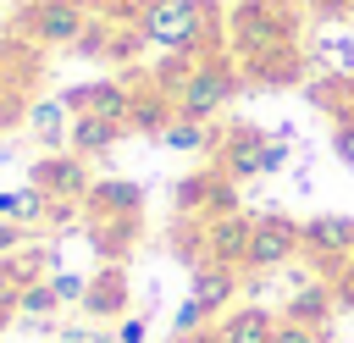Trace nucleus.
<instances>
[{
  "label": "nucleus",
  "mask_w": 354,
  "mask_h": 343,
  "mask_svg": "<svg viewBox=\"0 0 354 343\" xmlns=\"http://www.w3.org/2000/svg\"><path fill=\"white\" fill-rule=\"evenodd\" d=\"M299 260H310L321 282H337L343 266L354 260V221L348 216H310V221H299Z\"/></svg>",
  "instance_id": "5"
},
{
  "label": "nucleus",
  "mask_w": 354,
  "mask_h": 343,
  "mask_svg": "<svg viewBox=\"0 0 354 343\" xmlns=\"http://www.w3.org/2000/svg\"><path fill=\"white\" fill-rule=\"evenodd\" d=\"M122 122H105V116H72V127H66V149L72 155H83V160H94V155H111L116 144H122Z\"/></svg>",
  "instance_id": "19"
},
{
  "label": "nucleus",
  "mask_w": 354,
  "mask_h": 343,
  "mask_svg": "<svg viewBox=\"0 0 354 343\" xmlns=\"http://www.w3.org/2000/svg\"><path fill=\"white\" fill-rule=\"evenodd\" d=\"M88 0H22L17 11V33L28 44H50V50H72L77 33L88 28Z\"/></svg>",
  "instance_id": "4"
},
{
  "label": "nucleus",
  "mask_w": 354,
  "mask_h": 343,
  "mask_svg": "<svg viewBox=\"0 0 354 343\" xmlns=\"http://www.w3.org/2000/svg\"><path fill=\"white\" fill-rule=\"evenodd\" d=\"M271 343H337V337H332V326H304V321H282L277 315Z\"/></svg>",
  "instance_id": "25"
},
{
  "label": "nucleus",
  "mask_w": 354,
  "mask_h": 343,
  "mask_svg": "<svg viewBox=\"0 0 354 343\" xmlns=\"http://www.w3.org/2000/svg\"><path fill=\"white\" fill-rule=\"evenodd\" d=\"M88 238L100 249V260H127L133 243L144 238V216H88Z\"/></svg>",
  "instance_id": "14"
},
{
  "label": "nucleus",
  "mask_w": 354,
  "mask_h": 343,
  "mask_svg": "<svg viewBox=\"0 0 354 343\" xmlns=\"http://www.w3.org/2000/svg\"><path fill=\"white\" fill-rule=\"evenodd\" d=\"M199 232H205V260H221V266H238V271H243V260H249V238H254V216L227 210V216L199 221Z\"/></svg>",
  "instance_id": "12"
},
{
  "label": "nucleus",
  "mask_w": 354,
  "mask_h": 343,
  "mask_svg": "<svg viewBox=\"0 0 354 343\" xmlns=\"http://www.w3.org/2000/svg\"><path fill=\"white\" fill-rule=\"evenodd\" d=\"M188 299L205 304V315H227L232 299H238V266H221V260H199L194 277H188Z\"/></svg>",
  "instance_id": "13"
},
{
  "label": "nucleus",
  "mask_w": 354,
  "mask_h": 343,
  "mask_svg": "<svg viewBox=\"0 0 354 343\" xmlns=\"http://www.w3.org/2000/svg\"><path fill=\"white\" fill-rule=\"evenodd\" d=\"M127 304H133V288H127V266H116V260H105L94 277H88V288H83V315L94 321V326H116L122 315H127Z\"/></svg>",
  "instance_id": "11"
},
{
  "label": "nucleus",
  "mask_w": 354,
  "mask_h": 343,
  "mask_svg": "<svg viewBox=\"0 0 354 343\" xmlns=\"http://www.w3.org/2000/svg\"><path fill=\"white\" fill-rule=\"evenodd\" d=\"M22 127H28V138H33L44 155H55V149H66L72 111H66L61 100H33V105H28V116H22Z\"/></svg>",
  "instance_id": "16"
},
{
  "label": "nucleus",
  "mask_w": 354,
  "mask_h": 343,
  "mask_svg": "<svg viewBox=\"0 0 354 343\" xmlns=\"http://www.w3.org/2000/svg\"><path fill=\"white\" fill-rule=\"evenodd\" d=\"M266 144H271V133H260V127H221V144L210 160L232 183H249V177H266Z\"/></svg>",
  "instance_id": "10"
},
{
  "label": "nucleus",
  "mask_w": 354,
  "mask_h": 343,
  "mask_svg": "<svg viewBox=\"0 0 354 343\" xmlns=\"http://www.w3.org/2000/svg\"><path fill=\"white\" fill-rule=\"evenodd\" d=\"M321 50H326V61H337V72H354V44L348 39H326Z\"/></svg>",
  "instance_id": "32"
},
{
  "label": "nucleus",
  "mask_w": 354,
  "mask_h": 343,
  "mask_svg": "<svg viewBox=\"0 0 354 343\" xmlns=\"http://www.w3.org/2000/svg\"><path fill=\"white\" fill-rule=\"evenodd\" d=\"M17 315H22L28 326H50V321L61 315V299H55L50 277H44V282H28V288L17 293Z\"/></svg>",
  "instance_id": "24"
},
{
  "label": "nucleus",
  "mask_w": 354,
  "mask_h": 343,
  "mask_svg": "<svg viewBox=\"0 0 354 343\" xmlns=\"http://www.w3.org/2000/svg\"><path fill=\"white\" fill-rule=\"evenodd\" d=\"M171 116H177V100H171L166 89H155V83L133 89V116H127V127H133V133H149V138H160V133L171 127Z\"/></svg>",
  "instance_id": "21"
},
{
  "label": "nucleus",
  "mask_w": 354,
  "mask_h": 343,
  "mask_svg": "<svg viewBox=\"0 0 354 343\" xmlns=\"http://www.w3.org/2000/svg\"><path fill=\"white\" fill-rule=\"evenodd\" d=\"M138 33H144V44H155V50L216 55L221 17H216V0H144Z\"/></svg>",
  "instance_id": "2"
},
{
  "label": "nucleus",
  "mask_w": 354,
  "mask_h": 343,
  "mask_svg": "<svg viewBox=\"0 0 354 343\" xmlns=\"http://www.w3.org/2000/svg\"><path fill=\"white\" fill-rule=\"evenodd\" d=\"M332 304H337V293H332V282H321V277H304L293 293H288V304H282V321H304V326H326L332 321Z\"/></svg>",
  "instance_id": "18"
},
{
  "label": "nucleus",
  "mask_w": 354,
  "mask_h": 343,
  "mask_svg": "<svg viewBox=\"0 0 354 343\" xmlns=\"http://www.w3.org/2000/svg\"><path fill=\"white\" fill-rule=\"evenodd\" d=\"M171 343H221V326L210 321V326H199V332H188V337H171Z\"/></svg>",
  "instance_id": "34"
},
{
  "label": "nucleus",
  "mask_w": 354,
  "mask_h": 343,
  "mask_svg": "<svg viewBox=\"0 0 354 343\" xmlns=\"http://www.w3.org/2000/svg\"><path fill=\"white\" fill-rule=\"evenodd\" d=\"M11 321H17V288H11V282H0V332H6Z\"/></svg>",
  "instance_id": "33"
},
{
  "label": "nucleus",
  "mask_w": 354,
  "mask_h": 343,
  "mask_svg": "<svg viewBox=\"0 0 354 343\" xmlns=\"http://www.w3.org/2000/svg\"><path fill=\"white\" fill-rule=\"evenodd\" d=\"M299 28H304L299 0H232L221 17V39H227V55L238 66L299 44Z\"/></svg>",
  "instance_id": "1"
},
{
  "label": "nucleus",
  "mask_w": 354,
  "mask_h": 343,
  "mask_svg": "<svg viewBox=\"0 0 354 343\" xmlns=\"http://www.w3.org/2000/svg\"><path fill=\"white\" fill-rule=\"evenodd\" d=\"M199 326H210L205 304H199V299H183V304H177V315H171V337H188V332H199Z\"/></svg>",
  "instance_id": "27"
},
{
  "label": "nucleus",
  "mask_w": 354,
  "mask_h": 343,
  "mask_svg": "<svg viewBox=\"0 0 354 343\" xmlns=\"http://www.w3.org/2000/svg\"><path fill=\"white\" fill-rule=\"evenodd\" d=\"M83 216H144V188L127 183V177H105V183L88 188Z\"/></svg>",
  "instance_id": "17"
},
{
  "label": "nucleus",
  "mask_w": 354,
  "mask_h": 343,
  "mask_svg": "<svg viewBox=\"0 0 354 343\" xmlns=\"http://www.w3.org/2000/svg\"><path fill=\"white\" fill-rule=\"evenodd\" d=\"M28 243H33V232H28L22 221H6V216H0V260L17 254V249H28Z\"/></svg>",
  "instance_id": "30"
},
{
  "label": "nucleus",
  "mask_w": 354,
  "mask_h": 343,
  "mask_svg": "<svg viewBox=\"0 0 354 343\" xmlns=\"http://www.w3.org/2000/svg\"><path fill=\"white\" fill-rule=\"evenodd\" d=\"M348 17H354V11H348Z\"/></svg>",
  "instance_id": "36"
},
{
  "label": "nucleus",
  "mask_w": 354,
  "mask_h": 343,
  "mask_svg": "<svg viewBox=\"0 0 354 343\" xmlns=\"http://www.w3.org/2000/svg\"><path fill=\"white\" fill-rule=\"evenodd\" d=\"M28 183H33L44 199H61V205H83V199H88V188H94L88 160H83V155H72V149L39 155V160H33V172H28Z\"/></svg>",
  "instance_id": "6"
},
{
  "label": "nucleus",
  "mask_w": 354,
  "mask_h": 343,
  "mask_svg": "<svg viewBox=\"0 0 354 343\" xmlns=\"http://www.w3.org/2000/svg\"><path fill=\"white\" fill-rule=\"evenodd\" d=\"M288 260H299V221L293 216H254V238H249L243 271L266 277V271H282Z\"/></svg>",
  "instance_id": "8"
},
{
  "label": "nucleus",
  "mask_w": 354,
  "mask_h": 343,
  "mask_svg": "<svg viewBox=\"0 0 354 343\" xmlns=\"http://www.w3.org/2000/svg\"><path fill=\"white\" fill-rule=\"evenodd\" d=\"M50 288H55V299L61 304H83V288H88V277H77V271H50Z\"/></svg>",
  "instance_id": "28"
},
{
  "label": "nucleus",
  "mask_w": 354,
  "mask_h": 343,
  "mask_svg": "<svg viewBox=\"0 0 354 343\" xmlns=\"http://www.w3.org/2000/svg\"><path fill=\"white\" fill-rule=\"evenodd\" d=\"M61 105H66L72 116H105V122H122V127H127V116H133V83H122V77L72 83V89L61 94Z\"/></svg>",
  "instance_id": "9"
},
{
  "label": "nucleus",
  "mask_w": 354,
  "mask_h": 343,
  "mask_svg": "<svg viewBox=\"0 0 354 343\" xmlns=\"http://www.w3.org/2000/svg\"><path fill=\"white\" fill-rule=\"evenodd\" d=\"M144 337H149V321H144V315H133V310L111 326V343H144Z\"/></svg>",
  "instance_id": "29"
},
{
  "label": "nucleus",
  "mask_w": 354,
  "mask_h": 343,
  "mask_svg": "<svg viewBox=\"0 0 354 343\" xmlns=\"http://www.w3.org/2000/svg\"><path fill=\"white\" fill-rule=\"evenodd\" d=\"M0 216H6V221H22L28 232H39V227L50 221V199H44L33 183H22V188H0Z\"/></svg>",
  "instance_id": "23"
},
{
  "label": "nucleus",
  "mask_w": 354,
  "mask_h": 343,
  "mask_svg": "<svg viewBox=\"0 0 354 343\" xmlns=\"http://www.w3.org/2000/svg\"><path fill=\"white\" fill-rule=\"evenodd\" d=\"M238 72H243V83L288 89V83H304V50H299V44H288V50H271V55H260V61L238 66Z\"/></svg>",
  "instance_id": "15"
},
{
  "label": "nucleus",
  "mask_w": 354,
  "mask_h": 343,
  "mask_svg": "<svg viewBox=\"0 0 354 343\" xmlns=\"http://www.w3.org/2000/svg\"><path fill=\"white\" fill-rule=\"evenodd\" d=\"M88 6H94V11H100V6H111V0H88Z\"/></svg>",
  "instance_id": "35"
},
{
  "label": "nucleus",
  "mask_w": 354,
  "mask_h": 343,
  "mask_svg": "<svg viewBox=\"0 0 354 343\" xmlns=\"http://www.w3.org/2000/svg\"><path fill=\"white\" fill-rule=\"evenodd\" d=\"M227 210H238V183L227 177V172H194V177H183L177 183V221H210V216H227Z\"/></svg>",
  "instance_id": "7"
},
{
  "label": "nucleus",
  "mask_w": 354,
  "mask_h": 343,
  "mask_svg": "<svg viewBox=\"0 0 354 343\" xmlns=\"http://www.w3.org/2000/svg\"><path fill=\"white\" fill-rule=\"evenodd\" d=\"M243 89V72H238V61L232 55H199L194 61V72L183 77V89L171 94L177 100V116H194V122H216L227 105H232V94Z\"/></svg>",
  "instance_id": "3"
},
{
  "label": "nucleus",
  "mask_w": 354,
  "mask_h": 343,
  "mask_svg": "<svg viewBox=\"0 0 354 343\" xmlns=\"http://www.w3.org/2000/svg\"><path fill=\"white\" fill-rule=\"evenodd\" d=\"M332 155L343 166H354V122H332Z\"/></svg>",
  "instance_id": "31"
},
{
  "label": "nucleus",
  "mask_w": 354,
  "mask_h": 343,
  "mask_svg": "<svg viewBox=\"0 0 354 343\" xmlns=\"http://www.w3.org/2000/svg\"><path fill=\"white\" fill-rule=\"evenodd\" d=\"M77 55H94V61H105V50H111V22L105 17H88V28L77 33V44H72Z\"/></svg>",
  "instance_id": "26"
},
{
  "label": "nucleus",
  "mask_w": 354,
  "mask_h": 343,
  "mask_svg": "<svg viewBox=\"0 0 354 343\" xmlns=\"http://www.w3.org/2000/svg\"><path fill=\"white\" fill-rule=\"evenodd\" d=\"M160 144H166V149H177V155H216V144H221V127H210V122H194V116H171V127L160 133Z\"/></svg>",
  "instance_id": "22"
},
{
  "label": "nucleus",
  "mask_w": 354,
  "mask_h": 343,
  "mask_svg": "<svg viewBox=\"0 0 354 343\" xmlns=\"http://www.w3.org/2000/svg\"><path fill=\"white\" fill-rule=\"evenodd\" d=\"M216 326H221V343H271L277 315L266 304H232L227 315H216Z\"/></svg>",
  "instance_id": "20"
}]
</instances>
